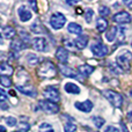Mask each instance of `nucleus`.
<instances>
[{
  "label": "nucleus",
  "instance_id": "1",
  "mask_svg": "<svg viewBox=\"0 0 132 132\" xmlns=\"http://www.w3.org/2000/svg\"><path fill=\"white\" fill-rule=\"evenodd\" d=\"M37 73H38L39 77L52 78L57 74V70H56V66L52 62H44L43 64L38 67Z\"/></svg>",
  "mask_w": 132,
  "mask_h": 132
},
{
  "label": "nucleus",
  "instance_id": "2",
  "mask_svg": "<svg viewBox=\"0 0 132 132\" xmlns=\"http://www.w3.org/2000/svg\"><path fill=\"white\" fill-rule=\"evenodd\" d=\"M102 94L114 107H116V108L122 107V104H123V97H122V95L119 93L110 90V89H107V90H103Z\"/></svg>",
  "mask_w": 132,
  "mask_h": 132
},
{
  "label": "nucleus",
  "instance_id": "3",
  "mask_svg": "<svg viewBox=\"0 0 132 132\" xmlns=\"http://www.w3.org/2000/svg\"><path fill=\"white\" fill-rule=\"evenodd\" d=\"M90 50L93 52L94 56L96 57H100V58H103L109 53V48L107 45H104L103 43H101L100 41H96L94 42L93 44L90 45Z\"/></svg>",
  "mask_w": 132,
  "mask_h": 132
},
{
  "label": "nucleus",
  "instance_id": "4",
  "mask_svg": "<svg viewBox=\"0 0 132 132\" xmlns=\"http://www.w3.org/2000/svg\"><path fill=\"white\" fill-rule=\"evenodd\" d=\"M132 59V53L129 51H124L123 53L118 55L116 57V63L123 71H126L130 68V62Z\"/></svg>",
  "mask_w": 132,
  "mask_h": 132
},
{
  "label": "nucleus",
  "instance_id": "5",
  "mask_svg": "<svg viewBox=\"0 0 132 132\" xmlns=\"http://www.w3.org/2000/svg\"><path fill=\"white\" fill-rule=\"evenodd\" d=\"M43 96L46 98L48 101L53 103H57L60 101V95H59V92L52 86H49L46 87L45 89L43 90Z\"/></svg>",
  "mask_w": 132,
  "mask_h": 132
},
{
  "label": "nucleus",
  "instance_id": "6",
  "mask_svg": "<svg viewBox=\"0 0 132 132\" xmlns=\"http://www.w3.org/2000/svg\"><path fill=\"white\" fill-rule=\"evenodd\" d=\"M65 23H66V18L62 13L52 14V16H51V19H50V24L55 30L62 29L65 26Z\"/></svg>",
  "mask_w": 132,
  "mask_h": 132
},
{
  "label": "nucleus",
  "instance_id": "7",
  "mask_svg": "<svg viewBox=\"0 0 132 132\" xmlns=\"http://www.w3.org/2000/svg\"><path fill=\"white\" fill-rule=\"evenodd\" d=\"M39 108L46 114H58L59 112V105L57 103L50 102V101H39Z\"/></svg>",
  "mask_w": 132,
  "mask_h": 132
},
{
  "label": "nucleus",
  "instance_id": "8",
  "mask_svg": "<svg viewBox=\"0 0 132 132\" xmlns=\"http://www.w3.org/2000/svg\"><path fill=\"white\" fill-rule=\"evenodd\" d=\"M32 48L39 52H46L49 50V44L45 37H36L32 41Z\"/></svg>",
  "mask_w": 132,
  "mask_h": 132
},
{
  "label": "nucleus",
  "instance_id": "9",
  "mask_svg": "<svg viewBox=\"0 0 132 132\" xmlns=\"http://www.w3.org/2000/svg\"><path fill=\"white\" fill-rule=\"evenodd\" d=\"M112 21L116 23H119V24H128V23H130L132 21V16L128 12L122 11L112 16Z\"/></svg>",
  "mask_w": 132,
  "mask_h": 132
},
{
  "label": "nucleus",
  "instance_id": "10",
  "mask_svg": "<svg viewBox=\"0 0 132 132\" xmlns=\"http://www.w3.org/2000/svg\"><path fill=\"white\" fill-rule=\"evenodd\" d=\"M16 88L22 94H24V95H27V96H30V97H36L37 96V90L32 86H30V85H24V86L16 85Z\"/></svg>",
  "mask_w": 132,
  "mask_h": 132
},
{
  "label": "nucleus",
  "instance_id": "11",
  "mask_svg": "<svg viewBox=\"0 0 132 132\" xmlns=\"http://www.w3.org/2000/svg\"><path fill=\"white\" fill-rule=\"evenodd\" d=\"M74 107L82 112H89V111H92L94 105H93V102L88 100V101H84V102H75Z\"/></svg>",
  "mask_w": 132,
  "mask_h": 132
},
{
  "label": "nucleus",
  "instance_id": "12",
  "mask_svg": "<svg viewBox=\"0 0 132 132\" xmlns=\"http://www.w3.org/2000/svg\"><path fill=\"white\" fill-rule=\"evenodd\" d=\"M59 68H60V72H62V74H64L65 77L73 78V79H80V77L78 75V72H75L73 68L68 67V66H66V65H60Z\"/></svg>",
  "mask_w": 132,
  "mask_h": 132
},
{
  "label": "nucleus",
  "instance_id": "13",
  "mask_svg": "<svg viewBox=\"0 0 132 132\" xmlns=\"http://www.w3.org/2000/svg\"><path fill=\"white\" fill-rule=\"evenodd\" d=\"M56 58L59 60L62 64H66L68 60V51L65 48L60 46L57 49V52H56Z\"/></svg>",
  "mask_w": 132,
  "mask_h": 132
},
{
  "label": "nucleus",
  "instance_id": "14",
  "mask_svg": "<svg viewBox=\"0 0 132 132\" xmlns=\"http://www.w3.org/2000/svg\"><path fill=\"white\" fill-rule=\"evenodd\" d=\"M18 14L19 16H20V20L22 21V22H27V21H29L30 19H31V12L29 11V9H27L24 6H21L20 8L18 9Z\"/></svg>",
  "mask_w": 132,
  "mask_h": 132
},
{
  "label": "nucleus",
  "instance_id": "15",
  "mask_svg": "<svg viewBox=\"0 0 132 132\" xmlns=\"http://www.w3.org/2000/svg\"><path fill=\"white\" fill-rule=\"evenodd\" d=\"M94 70H95V68H94L93 66L87 65V64L80 65L79 67H78V71H79V73L81 75H84V77H89V75H90L92 73L94 72Z\"/></svg>",
  "mask_w": 132,
  "mask_h": 132
},
{
  "label": "nucleus",
  "instance_id": "16",
  "mask_svg": "<svg viewBox=\"0 0 132 132\" xmlns=\"http://www.w3.org/2000/svg\"><path fill=\"white\" fill-rule=\"evenodd\" d=\"M64 89L66 93L68 94H74V95H77V94H80V87H78L75 84H73V82H67V84H65L64 86Z\"/></svg>",
  "mask_w": 132,
  "mask_h": 132
},
{
  "label": "nucleus",
  "instance_id": "17",
  "mask_svg": "<svg viewBox=\"0 0 132 132\" xmlns=\"http://www.w3.org/2000/svg\"><path fill=\"white\" fill-rule=\"evenodd\" d=\"M74 43H75V46H77L78 49L82 50V49H85L87 46V44H88V37H87L86 35H80V36L74 41Z\"/></svg>",
  "mask_w": 132,
  "mask_h": 132
},
{
  "label": "nucleus",
  "instance_id": "18",
  "mask_svg": "<svg viewBox=\"0 0 132 132\" xmlns=\"http://www.w3.org/2000/svg\"><path fill=\"white\" fill-rule=\"evenodd\" d=\"M13 67L11 65H8L7 63H2L0 64V74L5 75V77H9L13 74Z\"/></svg>",
  "mask_w": 132,
  "mask_h": 132
},
{
  "label": "nucleus",
  "instance_id": "19",
  "mask_svg": "<svg viewBox=\"0 0 132 132\" xmlns=\"http://www.w3.org/2000/svg\"><path fill=\"white\" fill-rule=\"evenodd\" d=\"M67 30L71 32V34H75V35H81L82 32V27L80 24L75 22H72L67 26Z\"/></svg>",
  "mask_w": 132,
  "mask_h": 132
},
{
  "label": "nucleus",
  "instance_id": "20",
  "mask_svg": "<svg viewBox=\"0 0 132 132\" xmlns=\"http://www.w3.org/2000/svg\"><path fill=\"white\" fill-rule=\"evenodd\" d=\"M117 29H118V27H111L107 31V34H105V39H107L108 42L115 41V38H116V36H117Z\"/></svg>",
  "mask_w": 132,
  "mask_h": 132
},
{
  "label": "nucleus",
  "instance_id": "21",
  "mask_svg": "<svg viewBox=\"0 0 132 132\" xmlns=\"http://www.w3.org/2000/svg\"><path fill=\"white\" fill-rule=\"evenodd\" d=\"M108 28V21L105 19H97L96 21V29L98 32H103L105 31Z\"/></svg>",
  "mask_w": 132,
  "mask_h": 132
},
{
  "label": "nucleus",
  "instance_id": "22",
  "mask_svg": "<svg viewBox=\"0 0 132 132\" xmlns=\"http://www.w3.org/2000/svg\"><path fill=\"white\" fill-rule=\"evenodd\" d=\"M31 30L35 32V34H43V32H45L44 26H42V23L39 22L38 20H36L31 24Z\"/></svg>",
  "mask_w": 132,
  "mask_h": 132
},
{
  "label": "nucleus",
  "instance_id": "23",
  "mask_svg": "<svg viewBox=\"0 0 132 132\" xmlns=\"http://www.w3.org/2000/svg\"><path fill=\"white\" fill-rule=\"evenodd\" d=\"M11 46L13 50L16 51V52H18V51H21L22 49L27 48V46H26V43H23V41H21V39H15V41H13L11 44Z\"/></svg>",
  "mask_w": 132,
  "mask_h": 132
},
{
  "label": "nucleus",
  "instance_id": "24",
  "mask_svg": "<svg viewBox=\"0 0 132 132\" xmlns=\"http://www.w3.org/2000/svg\"><path fill=\"white\" fill-rule=\"evenodd\" d=\"M15 29L12 27H9V26H7V27L4 28V36L6 37L7 39H12L14 36H15Z\"/></svg>",
  "mask_w": 132,
  "mask_h": 132
},
{
  "label": "nucleus",
  "instance_id": "25",
  "mask_svg": "<svg viewBox=\"0 0 132 132\" xmlns=\"http://www.w3.org/2000/svg\"><path fill=\"white\" fill-rule=\"evenodd\" d=\"M27 60L29 65H37L38 64V57L34 53H28L27 55Z\"/></svg>",
  "mask_w": 132,
  "mask_h": 132
},
{
  "label": "nucleus",
  "instance_id": "26",
  "mask_svg": "<svg viewBox=\"0 0 132 132\" xmlns=\"http://www.w3.org/2000/svg\"><path fill=\"white\" fill-rule=\"evenodd\" d=\"M116 38L118 39L119 42H123L124 39H125V29H124L123 27H118V29H117Z\"/></svg>",
  "mask_w": 132,
  "mask_h": 132
},
{
  "label": "nucleus",
  "instance_id": "27",
  "mask_svg": "<svg viewBox=\"0 0 132 132\" xmlns=\"http://www.w3.org/2000/svg\"><path fill=\"white\" fill-rule=\"evenodd\" d=\"M77 131V125L74 123H71V122H67L64 125V132H75Z\"/></svg>",
  "mask_w": 132,
  "mask_h": 132
},
{
  "label": "nucleus",
  "instance_id": "28",
  "mask_svg": "<svg viewBox=\"0 0 132 132\" xmlns=\"http://www.w3.org/2000/svg\"><path fill=\"white\" fill-rule=\"evenodd\" d=\"M93 123L95 124L96 128L100 129V128H102V126L104 125L105 121L102 118V117H97V116H95V117H93Z\"/></svg>",
  "mask_w": 132,
  "mask_h": 132
},
{
  "label": "nucleus",
  "instance_id": "29",
  "mask_svg": "<svg viewBox=\"0 0 132 132\" xmlns=\"http://www.w3.org/2000/svg\"><path fill=\"white\" fill-rule=\"evenodd\" d=\"M98 14H100L102 18L109 16L110 15V9L108 8L107 6H100V7H98Z\"/></svg>",
  "mask_w": 132,
  "mask_h": 132
},
{
  "label": "nucleus",
  "instance_id": "30",
  "mask_svg": "<svg viewBox=\"0 0 132 132\" xmlns=\"http://www.w3.org/2000/svg\"><path fill=\"white\" fill-rule=\"evenodd\" d=\"M39 132H55L53 128L48 123H43L39 125Z\"/></svg>",
  "mask_w": 132,
  "mask_h": 132
},
{
  "label": "nucleus",
  "instance_id": "31",
  "mask_svg": "<svg viewBox=\"0 0 132 132\" xmlns=\"http://www.w3.org/2000/svg\"><path fill=\"white\" fill-rule=\"evenodd\" d=\"M0 82H1V85L5 87H11V85H12L11 78L5 77V75H1V77H0Z\"/></svg>",
  "mask_w": 132,
  "mask_h": 132
},
{
  "label": "nucleus",
  "instance_id": "32",
  "mask_svg": "<svg viewBox=\"0 0 132 132\" xmlns=\"http://www.w3.org/2000/svg\"><path fill=\"white\" fill-rule=\"evenodd\" d=\"M5 122H6V124L8 126H15L16 124H18V121H16L15 117H12V116H8L5 118Z\"/></svg>",
  "mask_w": 132,
  "mask_h": 132
},
{
  "label": "nucleus",
  "instance_id": "33",
  "mask_svg": "<svg viewBox=\"0 0 132 132\" xmlns=\"http://www.w3.org/2000/svg\"><path fill=\"white\" fill-rule=\"evenodd\" d=\"M110 70H111V72H114L115 74H122V73H123V70H122L117 64H111Z\"/></svg>",
  "mask_w": 132,
  "mask_h": 132
},
{
  "label": "nucleus",
  "instance_id": "34",
  "mask_svg": "<svg viewBox=\"0 0 132 132\" xmlns=\"http://www.w3.org/2000/svg\"><path fill=\"white\" fill-rule=\"evenodd\" d=\"M93 15H94V12H93V9H87L86 11V14H85V20H86V22H90L92 21V19H93Z\"/></svg>",
  "mask_w": 132,
  "mask_h": 132
},
{
  "label": "nucleus",
  "instance_id": "35",
  "mask_svg": "<svg viewBox=\"0 0 132 132\" xmlns=\"http://www.w3.org/2000/svg\"><path fill=\"white\" fill-rule=\"evenodd\" d=\"M6 101H7V94H6V92H5L2 88H0V104H2V103H6Z\"/></svg>",
  "mask_w": 132,
  "mask_h": 132
},
{
  "label": "nucleus",
  "instance_id": "36",
  "mask_svg": "<svg viewBox=\"0 0 132 132\" xmlns=\"http://www.w3.org/2000/svg\"><path fill=\"white\" fill-rule=\"evenodd\" d=\"M19 126H20V132H27L29 130V124L24 123V122H21V123L19 124Z\"/></svg>",
  "mask_w": 132,
  "mask_h": 132
},
{
  "label": "nucleus",
  "instance_id": "37",
  "mask_svg": "<svg viewBox=\"0 0 132 132\" xmlns=\"http://www.w3.org/2000/svg\"><path fill=\"white\" fill-rule=\"evenodd\" d=\"M104 132H119V130L116 128V126H112V125H108L105 128Z\"/></svg>",
  "mask_w": 132,
  "mask_h": 132
},
{
  "label": "nucleus",
  "instance_id": "38",
  "mask_svg": "<svg viewBox=\"0 0 132 132\" xmlns=\"http://www.w3.org/2000/svg\"><path fill=\"white\" fill-rule=\"evenodd\" d=\"M64 44H65V46H67V48H72L73 41H71V39H64Z\"/></svg>",
  "mask_w": 132,
  "mask_h": 132
},
{
  "label": "nucleus",
  "instance_id": "39",
  "mask_svg": "<svg viewBox=\"0 0 132 132\" xmlns=\"http://www.w3.org/2000/svg\"><path fill=\"white\" fill-rule=\"evenodd\" d=\"M29 5L31 6V8L34 9L35 12H38V9H37V4H36V1H29Z\"/></svg>",
  "mask_w": 132,
  "mask_h": 132
},
{
  "label": "nucleus",
  "instance_id": "40",
  "mask_svg": "<svg viewBox=\"0 0 132 132\" xmlns=\"http://www.w3.org/2000/svg\"><path fill=\"white\" fill-rule=\"evenodd\" d=\"M126 118L129 119V122H132V107L130 108V110L126 112Z\"/></svg>",
  "mask_w": 132,
  "mask_h": 132
},
{
  "label": "nucleus",
  "instance_id": "41",
  "mask_svg": "<svg viewBox=\"0 0 132 132\" xmlns=\"http://www.w3.org/2000/svg\"><path fill=\"white\" fill-rule=\"evenodd\" d=\"M125 6L128 7L129 9H132V0H128V1H124Z\"/></svg>",
  "mask_w": 132,
  "mask_h": 132
},
{
  "label": "nucleus",
  "instance_id": "42",
  "mask_svg": "<svg viewBox=\"0 0 132 132\" xmlns=\"http://www.w3.org/2000/svg\"><path fill=\"white\" fill-rule=\"evenodd\" d=\"M121 128H122V130H123V132H129L128 128L125 126V124H124L123 122H121Z\"/></svg>",
  "mask_w": 132,
  "mask_h": 132
},
{
  "label": "nucleus",
  "instance_id": "43",
  "mask_svg": "<svg viewBox=\"0 0 132 132\" xmlns=\"http://www.w3.org/2000/svg\"><path fill=\"white\" fill-rule=\"evenodd\" d=\"M0 132H6V128L2 125H0Z\"/></svg>",
  "mask_w": 132,
  "mask_h": 132
},
{
  "label": "nucleus",
  "instance_id": "44",
  "mask_svg": "<svg viewBox=\"0 0 132 132\" xmlns=\"http://www.w3.org/2000/svg\"><path fill=\"white\" fill-rule=\"evenodd\" d=\"M0 107H1L2 109H8V105L7 104H0Z\"/></svg>",
  "mask_w": 132,
  "mask_h": 132
},
{
  "label": "nucleus",
  "instance_id": "45",
  "mask_svg": "<svg viewBox=\"0 0 132 132\" xmlns=\"http://www.w3.org/2000/svg\"><path fill=\"white\" fill-rule=\"evenodd\" d=\"M78 1H67V4H70V5H74V4H77Z\"/></svg>",
  "mask_w": 132,
  "mask_h": 132
},
{
  "label": "nucleus",
  "instance_id": "46",
  "mask_svg": "<svg viewBox=\"0 0 132 132\" xmlns=\"http://www.w3.org/2000/svg\"><path fill=\"white\" fill-rule=\"evenodd\" d=\"M9 94H11L12 96H15V92H14V90H11V92H9Z\"/></svg>",
  "mask_w": 132,
  "mask_h": 132
},
{
  "label": "nucleus",
  "instance_id": "47",
  "mask_svg": "<svg viewBox=\"0 0 132 132\" xmlns=\"http://www.w3.org/2000/svg\"><path fill=\"white\" fill-rule=\"evenodd\" d=\"M0 44H2V36H1V34H0Z\"/></svg>",
  "mask_w": 132,
  "mask_h": 132
},
{
  "label": "nucleus",
  "instance_id": "48",
  "mask_svg": "<svg viewBox=\"0 0 132 132\" xmlns=\"http://www.w3.org/2000/svg\"><path fill=\"white\" fill-rule=\"evenodd\" d=\"M130 95H131V97H132V89H131V92H130Z\"/></svg>",
  "mask_w": 132,
  "mask_h": 132
},
{
  "label": "nucleus",
  "instance_id": "49",
  "mask_svg": "<svg viewBox=\"0 0 132 132\" xmlns=\"http://www.w3.org/2000/svg\"><path fill=\"white\" fill-rule=\"evenodd\" d=\"M14 132H20V131H14Z\"/></svg>",
  "mask_w": 132,
  "mask_h": 132
},
{
  "label": "nucleus",
  "instance_id": "50",
  "mask_svg": "<svg viewBox=\"0 0 132 132\" xmlns=\"http://www.w3.org/2000/svg\"><path fill=\"white\" fill-rule=\"evenodd\" d=\"M131 45H132V42H131Z\"/></svg>",
  "mask_w": 132,
  "mask_h": 132
}]
</instances>
